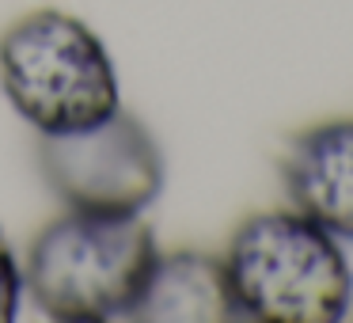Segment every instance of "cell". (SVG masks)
<instances>
[{
    "mask_svg": "<svg viewBox=\"0 0 353 323\" xmlns=\"http://www.w3.org/2000/svg\"><path fill=\"white\" fill-rule=\"evenodd\" d=\"M156 255V232L141 213L65 209L27 244L23 293L61 323L130 320Z\"/></svg>",
    "mask_w": 353,
    "mask_h": 323,
    "instance_id": "6da1fadb",
    "label": "cell"
},
{
    "mask_svg": "<svg viewBox=\"0 0 353 323\" xmlns=\"http://www.w3.org/2000/svg\"><path fill=\"white\" fill-rule=\"evenodd\" d=\"M236 320L338 323L353 304L342 239L296 209H262L232 228L221 251Z\"/></svg>",
    "mask_w": 353,
    "mask_h": 323,
    "instance_id": "7a4b0ae2",
    "label": "cell"
},
{
    "mask_svg": "<svg viewBox=\"0 0 353 323\" xmlns=\"http://www.w3.org/2000/svg\"><path fill=\"white\" fill-rule=\"evenodd\" d=\"M0 92L39 137L103 122L122 107L103 39L57 8L19 16L0 35Z\"/></svg>",
    "mask_w": 353,
    "mask_h": 323,
    "instance_id": "3957f363",
    "label": "cell"
},
{
    "mask_svg": "<svg viewBox=\"0 0 353 323\" xmlns=\"http://www.w3.org/2000/svg\"><path fill=\"white\" fill-rule=\"evenodd\" d=\"M34 164L50 194L84 213H145L168 179L160 141L125 107L84 130L39 137Z\"/></svg>",
    "mask_w": 353,
    "mask_h": 323,
    "instance_id": "277c9868",
    "label": "cell"
},
{
    "mask_svg": "<svg viewBox=\"0 0 353 323\" xmlns=\"http://www.w3.org/2000/svg\"><path fill=\"white\" fill-rule=\"evenodd\" d=\"M281 186L296 213L353 244V118H327L289 141Z\"/></svg>",
    "mask_w": 353,
    "mask_h": 323,
    "instance_id": "5b68a950",
    "label": "cell"
},
{
    "mask_svg": "<svg viewBox=\"0 0 353 323\" xmlns=\"http://www.w3.org/2000/svg\"><path fill=\"white\" fill-rule=\"evenodd\" d=\"M133 323H228L236 304L228 293L221 255L201 247L156 255L152 274L130 312Z\"/></svg>",
    "mask_w": 353,
    "mask_h": 323,
    "instance_id": "8992f818",
    "label": "cell"
},
{
    "mask_svg": "<svg viewBox=\"0 0 353 323\" xmlns=\"http://www.w3.org/2000/svg\"><path fill=\"white\" fill-rule=\"evenodd\" d=\"M23 304V262L16 259L8 236L0 232V323H12Z\"/></svg>",
    "mask_w": 353,
    "mask_h": 323,
    "instance_id": "52a82bcc",
    "label": "cell"
}]
</instances>
